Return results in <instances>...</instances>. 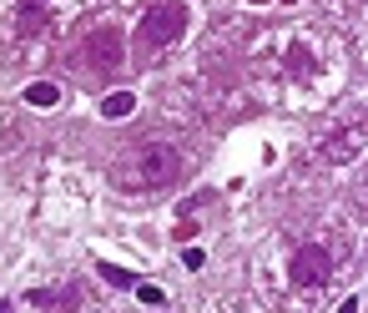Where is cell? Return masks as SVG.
<instances>
[{"instance_id": "cell-1", "label": "cell", "mask_w": 368, "mask_h": 313, "mask_svg": "<svg viewBox=\"0 0 368 313\" xmlns=\"http://www.w3.org/2000/svg\"><path fill=\"white\" fill-rule=\"evenodd\" d=\"M182 172V157L171 142H146V147L126 162V187H141V192H151V187H167V182H177Z\"/></svg>"}, {"instance_id": "cell-2", "label": "cell", "mask_w": 368, "mask_h": 313, "mask_svg": "<svg viewBox=\"0 0 368 313\" xmlns=\"http://www.w3.org/2000/svg\"><path fill=\"white\" fill-rule=\"evenodd\" d=\"M182 31H187V6L182 0H151L141 26H137V40L146 51H162L171 40H182Z\"/></svg>"}, {"instance_id": "cell-3", "label": "cell", "mask_w": 368, "mask_h": 313, "mask_svg": "<svg viewBox=\"0 0 368 313\" xmlns=\"http://www.w3.org/2000/svg\"><path fill=\"white\" fill-rule=\"evenodd\" d=\"M288 278H293L298 288H323V283L333 278V253H328V247H318V243L298 247L293 263H288Z\"/></svg>"}, {"instance_id": "cell-4", "label": "cell", "mask_w": 368, "mask_h": 313, "mask_svg": "<svg viewBox=\"0 0 368 313\" xmlns=\"http://www.w3.org/2000/svg\"><path fill=\"white\" fill-rule=\"evenodd\" d=\"M86 61H96L101 71H116L121 61H126V36H121V26H96L91 36H86Z\"/></svg>"}, {"instance_id": "cell-5", "label": "cell", "mask_w": 368, "mask_h": 313, "mask_svg": "<svg viewBox=\"0 0 368 313\" xmlns=\"http://www.w3.org/2000/svg\"><path fill=\"white\" fill-rule=\"evenodd\" d=\"M26 303H36L40 313H71L76 308V288H31Z\"/></svg>"}, {"instance_id": "cell-6", "label": "cell", "mask_w": 368, "mask_h": 313, "mask_svg": "<svg viewBox=\"0 0 368 313\" xmlns=\"http://www.w3.org/2000/svg\"><path fill=\"white\" fill-rule=\"evenodd\" d=\"M20 101H31V107L51 112V107H61V86H56V81H31V86L20 91Z\"/></svg>"}, {"instance_id": "cell-7", "label": "cell", "mask_w": 368, "mask_h": 313, "mask_svg": "<svg viewBox=\"0 0 368 313\" xmlns=\"http://www.w3.org/2000/svg\"><path fill=\"white\" fill-rule=\"evenodd\" d=\"M132 112H137V91H112V96L101 101V116L106 121H121V116H132Z\"/></svg>"}, {"instance_id": "cell-8", "label": "cell", "mask_w": 368, "mask_h": 313, "mask_svg": "<svg viewBox=\"0 0 368 313\" xmlns=\"http://www.w3.org/2000/svg\"><path fill=\"white\" fill-rule=\"evenodd\" d=\"M353 152H358V127H348L343 137H328V147H323L328 162H343V157H353Z\"/></svg>"}, {"instance_id": "cell-9", "label": "cell", "mask_w": 368, "mask_h": 313, "mask_svg": "<svg viewBox=\"0 0 368 313\" xmlns=\"http://www.w3.org/2000/svg\"><path fill=\"white\" fill-rule=\"evenodd\" d=\"M40 26H46V6H40V0H26V6H20V36H36Z\"/></svg>"}, {"instance_id": "cell-10", "label": "cell", "mask_w": 368, "mask_h": 313, "mask_svg": "<svg viewBox=\"0 0 368 313\" xmlns=\"http://www.w3.org/2000/svg\"><path fill=\"white\" fill-rule=\"evenodd\" d=\"M96 273L112 283V288H137V278L126 273V268H116V263H96Z\"/></svg>"}, {"instance_id": "cell-11", "label": "cell", "mask_w": 368, "mask_h": 313, "mask_svg": "<svg viewBox=\"0 0 368 313\" xmlns=\"http://www.w3.org/2000/svg\"><path fill=\"white\" fill-rule=\"evenodd\" d=\"M137 303H146V308H162L167 298H162V288H157V283H137Z\"/></svg>"}, {"instance_id": "cell-12", "label": "cell", "mask_w": 368, "mask_h": 313, "mask_svg": "<svg viewBox=\"0 0 368 313\" xmlns=\"http://www.w3.org/2000/svg\"><path fill=\"white\" fill-rule=\"evenodd\" d=\"M182 268H192V273L207 268V253H202V247H187V253H182Z\"/></svg>"}, {"instance_id": "cell-13", "label": "cell", "mask_w": 368, "mask_h": 313, "mask_svg": "<svg viewBox=\"0 0 368 313\" xmlns=\"http://www.w3.org/2000/svg\"><path fill=\"white\" fill-rule=\"evenodd\" d=\"M358 303H363V298H348V303H338V313H358Z\"/></svg>"}, {"instance_id": "cell-14", "label": "cell", "mask_w": 368, "mask_h": 313, "mask_svg": "<svg viewBox=\"0 0 368 313\" xmlns=\"http://www.w3.org/2000/svg\"><path fill=\"white\" fill-rule=\"evenodd\" d=\"M0 313H15V308H10V303H6V298H0Z\"/></svg>"}]
</instances>
